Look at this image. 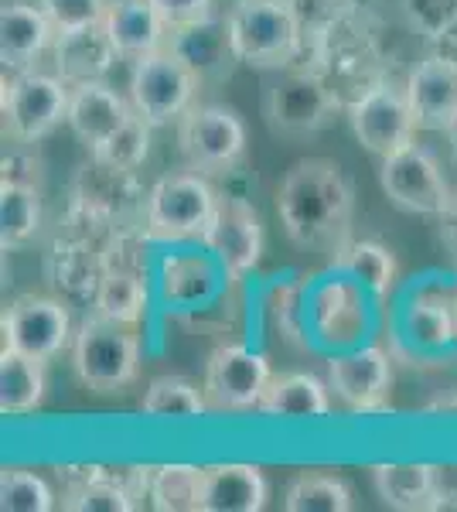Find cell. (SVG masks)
<instances>
[{
    "label": "cell",
    "instance_id": "cell-11",
    "mask_svg": "<svg viewBox=\"0 0 457 512\" xmlns=\"http://www.w3.org/2000/svg\"><path fill=\"white\" fill-rule=\"evenodd\" d=\"M273 379L270 359L249 345L226 342L212 349L205 362L202 390L209 400V410L222 414H243V410H260V400Z\"/></svg>",
    "mask_w": 457,
    "mask_h": 512
},
{
    "label": "cell",
    "instance_id": "cell-22",
    "mask_svg": "<svg viewBox=\"0 0 457 512\" xmlns=\"http://www.w3.org/2000/svg\"><path fill=\"white\" fill-rule=\"evenodd\" d=\"M372 485L379 499L396 512H437L440 492V472L423 461H393V465L372 468Z\"/></svg>",
    "mask_w": 457,
    "mask_h": 512
},
{
    "label": "cell",
    "instance_id": "cell-33",
    "mask_svg": "<svg viewBox=\"0 0 457 512\" xmlns=\"http://www.w3.org/2000/svg\"><path fill=\"white\" fill-rule=\"evenodd\" d=\"M284 4L290 7V14L297 18V28L304 35V65H314V55L324 45V38L359 11L355 0H284Z\"/></svg>",
    "mask_w": 457,
    "mask_h": 512
},
{
    "label": "cell",
    "instance_id": "cell-12",
    "mask_svg": "<svg viewBox=\"0 0 457 512\" xmlns=\"http://www.w3.org/2000/svg\"><path fill=\"white\" fill-rule=\"evenodd\" d=\"M7 349L35 355L41 362H52L65 345H72V315L58 297L48 294H21L0 315Z\"/></svg>",
    "mask_w": 457,
    "mask_h": 512
},
{
    "label": "cell",
    "instance_id": "cell-20",
    "mask_svg": "<svg viewBox=\"0 0 457 512\" xmlns=\"http://www.w3.org/2000/svg\"><path fill=\"white\" fill-rule=\"evenodd\" d=\"M116 62H120V52H116V45H113V38L103 21L55 35L52 65L69 86H76V82L106 79Z\"/></svg>",
    "mask_w": 457,
    "mask_h": 512
},
{
    "label": "cell",
    "instance_id": "cell-7",
    "mask_svg": "<svg viewBox=\"0 0 457 512\" xmlns=\"http://www.w3.org/2000/svg\"><path fill=\"white\" fill-rule=\"evenodd\" d=\"M352 134L359 137V144L376 158H389V154L403 151V147L417 144V117H413L410 96L406 86L393 79H379L369 89H362L359 96L348 99L345 106Z\"/></svg>",
    "mask_w": 457,
    "mask_h": 512
},
{
    "label": "cell",
    "instance_id": "cell-40",
    "mask_svg": "<svg viewBox=\"0 0 457 512\" xmlns=\"http://www.w3.org/2000/svg\"><path fill=\"white\" fill-rule=\"evenodd\" d=\"M151 4L161 11V18L171 31V28H178V24H188V21L202 18V14H209L215 0H151Z\"/></svg>",
    "mask_w": 457,
    "mask_h": 512
},
{
    "label": "cell",
    "instance_id": "cell-17",
    "mask_svg": "<svg viewBox=\"0 0 457 512\" xmlns=\"http://www.w3.org/2000/svg\"><path fill=\"white\" fill-rule=\"evenodd\" d=\"M134 202H144L134 185V171H116L96 158L79 168L72 185V216L82 226H110L113 219H123Z\"/></svg>",
    "mask_w": 457,
    "mask_h": 512
},
{
    "label": "cell",
    "instance_id": "cell-37",
    "mask_svg": "<svg viewBox=\"0 0 457 512\" xmlns=\"http://www.w3.org/2000/svg\"><path fill=\"white\" fill-rule=\"evenodd\" d=\"M406 24L427 41H444L457 35V0H400Z\"/></svg>",
    "mask_w": 457,
    "mask_h": 512
},
{
    "label": "cell",
    "instance_id": "cell-1",
    "mask_svg": "<svg viewBox=\"0 0 457 512\" xmlns=\"http://www.w3.org/2000/svg\"><path fill=\"white\" fill-rule=\"evenodd\" d=\"M355 212V188L342 164L331 158H304L290 164L277 188V216L284 233L304 250L335 253L348 239Z\"/></svg>",
    "mask_w": 457,
    "mask_h": 512
},
{
    "label": "cell",
    "instance_id": "cell-27",
    "mask_svg": "<svg viewBox=\"0 0 457 512\" xmlns=\"http://www.w3.org/2000/svg\"><path fill=\"white\" fill-rule=\"evenodd\" d=\"M137 492L127 475H110L106 468H82L62 489V509L69 512H130L137 506Z\"/></svg>",
    "mask_w": 457,
    "mask_h": 512
},
{
    "label": "cell",
    "instance_id": "cell-38",
    "mask_svg": "<svg viewBox=\"0 0 457 512\" xmlns=\"http://www.w3.org/2000/svg\"><path fill=\"white\" fill-rule=\"evenodd\" d=\"M209 287L212 274L202 256H174L164 267V294H168V301H198L202 294H209Z\"/></svg>",
    "mask_w": 457,
    "mask_h": 512
},
{
    "label": "cell",
    "instance_id": "cell-3",
    "mask_svg": "<svg viewBox=\"0 0 457 512\" xmlns=\"http://www.w3.org/2000/svg\"><path fill=\"white\" fill-rule=\"evenodd\" d=\"M72 369L93 393H120L140 376V338L134 325L86 318L72 338Z\"/></svg>",
    "mask_w": 457,
    "mask_h": 512
},
{
    "label": "cell",
    "instance_id": "cell-43",
    "mask_svg": "<svg viewBox=\"0 0 457 512\" xmlns=\"http://www.w3.org/2000/svg\"><path fill=\"white\" fill-rule=\"evenodd\" d=\"M447 140H451V154H454V161H457V123L451 130H447Z\"/></svg>",
    "mask_w": 457,
    "mask_h": 512
},
{
    "label": "cell",
    "instance_id": "cell-42",
    "mask_svg": "<svg viewBox=\"0 0 457 512\" xmlns=\"http://www.w3.org/2000/svg\"><path fill=\"white\" fill-rule=\"evenodd\" d=\"M451 509H457V489H447V485H444L440 502H437V512H451Z\"/></svg>",
    "mask_w": 457,
    "mask_h": 512
},
{
    "label": "cell",
    "instance_id": "cell-16",
    "mask_svg": "<svg viewBox=\"0 0 457 512\" xmlns=\"http://www.w3.org/2000/svg\"><path fill=\"white\" fill-rule=\"evenodd\" d=\"M324 379L342 407L355 414H376V410H386L389 393H393V359L376 345L355 349L335 355Z\"/></svg>",
    "mask_w": 457,
    "mask_h": 512
},
{
    "label": "cell",
    "instance_id": "cell-32",
    "mask_svg": "<svg viewBox=\"0 0 457 512\" xmlns=\"http://www.w3.org/2000/svg\"><path fill=\"white\" fill-rule=\"evenodd\" d=\"M406 332L423 349H440L457 338V308L444 294H420L406 308Z\"/></svg>",
    "mask_w": 457,
    "mask_h": 512
},
{
    "label": "cell",
    "instance_id": "cell-39",
    "mask_svg": "<svg viewBox=\"0 0 457 512\" xmlns=\"http://www.w3.org/2000/svg\"><path fill=\"white\" fill-rule=\"evenodd\" d=\"M38 4L48 14V21L55 24L58 35H62V31H76L86 28V24L103 21L110 0H38Z\"/></svg>",
    "mask_w": 457,
    "mask_h": 512
},
{
    "label": "cell",
    "instance_id": "cell-8",
    "mask_svg": "<svg viewBox=\"0 0 457 512\" xmlns=\"http://www.w3.org/2000/svg\"><path fill=\"white\" fill-rule=\"evenodd\" d=\"M127 89L137 117H144L151 127H164L171 120H181L195 106V93L202 89V82L164 45L151 55L134 59Z\"/></svg>",
    "mask_w": 457,
    "mask_h": 512
},
{
    "label": "cell",
    "instance_id": "cell-15",
    "mask_svg": "<svg viewBox=\"0 0 457 512\" xmlns=\"http://www.w3.org/2000/svg\"><path fill=\"white\" fill-rule=\"evenodd\" d=\"M202 243L226 267V274L243 277L263 256V222L246 198L219 195V205H215V216L205 229Z\"/></svg>",
    "mask_w": 457,
    "mask_h": 512
},
{
    "label": "cell",
    "instance_id": "cell-34",
    "mask_svg": "<svg viewBox=\"0 0 457 512\" xmlns=\"http://www.w3.org/2000/svg\"><path fill=\"white\" fill-rule=\"evenodd\" d=\"M202 495V468L191 465H161L151 468L147 499L157 512H198Z\"/></svg>",
    "mask_w": 457,
    "mask_h": 512
},
{
    "label": "cell",
    "instance_id": "cell-13",
    "mask_svg": "<svg viewBox=\"0 0 457 512\" xmlns=\"http://www.w3.org/2000/svg\"><path fill=\"white\" fill-rule=\"evenodd\" d=\"M168 48L188 65V72L202 86H222L226 79H232L236 65H243L236 55V45H232L229 18H222L215 11L171 28Z\"/></svg>",
    "mask_w": 457,
    "mask_h": 512
},
{
    "label": "cell",
    "instance_id": "cell-36",
    "mask_svg": "<svg viewBox=\"0 0 457 512\" xmlns=\"http://www.w3.org/2000/svg\"><path fill=\"white\" fill-rule=\"evenodd\" d=\"M147 154H151V123H147L144 117H130L127 127H120L116 134L106 140L103 147H96L89 158L110 164V168L116 171H134L147 161Z\"/></svg>",
    "mask_w": 457,
    "mask_h": 512
},
{
    "label": "cell",
    "instance_id": "cell-10",
    "mask_svg": "<svg viewBox=\"0 0 457 512\" xmlns=\"http://www.w3.org/2000/svg\"><path fill=\"white\" fill-rule=\"evenodd\" d=\"M379 185L396 209L413 212V216L440 219L454 198V188L447 181L444 168H440V161L423 144H410L403 151L382 158Z\"/></svg>",
    "mask_w": 457,
    "mask_h": 512
},
{
    "label": "cell",
    "instance_id": "cell-14",
    "mask_svg": "<svg viewBox=\"0 0 457 512\" xmlns=\"http://www.w3.org/2000/svg\"><path fill=\"white\" fill-rule=\"evenodd\" d=\"M403 86L420 130L447 134L457 123V52H451L444 41L437 52L423 55L413 65Z\"/></svg>",
    "mask_w": 457,
    "mask_h": 512
},
{
    "label": "cell",
    "instance_id": "cell-9",
    "mask_svg": "<svg viewBox=\"0 0 457 512\" xmlns=\"http://www.w3.org/2000/svg\"><path fill=\"white\" fill-rule=\"evenodd\" d=\"M178 151L202 175H226L246 151V123L219 103L191 106L178 120Z\"/></svg>",
    "mask_w": 457,
    "mask_h": 512
},
{
    "label": "cell",
    "instance_id": "cell-24",
    "mask_svg": "<svg viewBox=\"0 0 457 512\" xmlns=\"http://www.w3.org/2000/svg\"><path fill=\"white\" fill-rule=\"evenodd\" d=\"M93 315L120 321V325H140L147 311V284L140 267L127 260H116L113 250H106V270L93 294Z\"/></svg>",
    "mask_w": 457,
    "mask_h": 512
},
{
    "label": "cell",
    "instance_id": "cell-23",
    "mask_svg": "<svg viewBox=\"0 0 457 512\" xmlns=\"http://www.w3.org/2000/svg\"><path fill=\"white\" fill-rule=\"evenodd\" d=\"M120 59H140L168 45V24L151 0H110L103 14Z\"/></svg>",
    "mask_w": 457,
    "mask_h": 512
},
{
    "label": "cell",
    "instance_id": "cell-30",
    "mask_svg": "<svg viewBox=\"0 0 457 512\" xmlns=\"http://www.w3.org/2000/svg\"><path fill=\"white\" fill-rule=\"evenodd\" d=\"M140 410L147 417H205L209 414V400H205V390L195 386L185 376H154L144 390V400H140Z\"/></svg>",
    "mask_w": 457,
    "mask_h": 512
},
{
    "label": "cell",
    "instance_id": "cell-28",
    "mask_svg": "<svg viewBox=\"0 0 457 512\" xmlns=\"http://www.w3.org/2000/svg\"><path fill=\"white\" fill-rule=\"evenodd\" d=\"M331 256H335V267L369 294L386 297L396 287V256L376 239H345Z\"/></svg>",
    "mask_w": 457,
    "mask_h": 512
},
{
    "label": "cell",
    "instance_id": "cell-19",
    "mask_svg": "<svg viewBox=\"0 0 457 512\" xmlns=\"http://www.w3.org/2000/svg\"><path fill=\"white\" fill-rule=\"evenodd\" d=\"M55 24L35 0H4L0 7V62L4 72L35 69V62L55 45Z\"/></svg>",
    "mask_w": 457,
    "mask_h": 512
},
{
    "label": "cell",
    "instance_id": "cell-2",
    "mask_svg": "<svg viewBox=\"0 0 457 512\" xmlns=\"http://www.w3.org/2000/svg\"><path fill=\"white\" fill-rule=\"evenodd\" d=\"M226 18L243 65H253V69L304 65V35L284 0H236Z\"/></svg>",
    "mask_w": 457,
    "mask_h": 512
},
{
    "label": "cell",
    "instance_id": "cell-26",
    "mask_svg": "<svg viewBox=\"0 0 457 512\" xmlns=\"http://www.w3.org/2000/svg\"><path fill=\"white\" fill-rule=\"evenodd\" d=\"M45 362L18 349H0V410L4 417H21L45 400Z\"/></svg>",
    "mask_w": 457,
    "mask_h": 512
},
{
    "label": "cell",
    "instance_id": "cell-21",
    "mask_svg": "<svg viewBox=\"0 0 457 512\" xmlns=\"http://www.w3.org/2000/svg\"><path fill=\"white\" fill-rule=\"evenodd\" d=\"M270 499V482L263 468L229 461L202 468L198 512H260Z\"/></svg>",
    "mask_w": 457,
    "mask_h": 512
},
{
    "label": "cell",
    "instance_id": "cell-25",
    "mask_svg": "<svg viewBox=\"0 0 457 512\" xmlns=\"http://www.w3.org/2000/svg\"><path fill=\"white\" fill-rule=\"evenodd\" d=\"M267 417L280 420H311L331 414V386L328 379L314 373H280L270 379L267 393L260 400Z\"/></svg>",
    "mask_w": 457,
    "mask_h": 512
},
{
    "label": "cell",
    "instance_id": "cell-29",
    "mask_svg": "<svg viewBox=\"0 0 457 512\" xmlns=\"http://www.w3.org/2000/svg\"><path fill=\"white\" fill-rule=\"evenodd\" d=\"M41 229V192L35 181L0 178V246L18 250Z\"/></svg>",
    "mask_w": 457,
    "mask_h": 512
},
{
    "label": "cell",
    "instance_id": "cell-6",
    "mask_svg": "<svg viewBox=\"0 0 457 512\" xmlns=\"http://www.w3.org/2000/svg\"><path fill=\"white\" fill-rule=\"evenodd\" d=\"M345 110V96L331 86V79L311 65L284 69L263 96L267 123L280 134H318Z\"/></svg>",
    "mask_w": 457,
    "mask_h": 512
},
{
    "label": "cell",
    "instance_id": "cell-5",
    "mask_svg": "<svg viewBox=\"0 0 457 512\" xmlns=\"http://www.w3.org/2000/svg\"><path fill=\"white\" fill-rule=\"evenodd\" d=\"M69 96L72 86L58 72H11V79H4V96H0L7 140L28 147L55 134L69 117Z\"/></svg>",
    "mask_w": 457,
    "mask_h": 512
},
{
    "label": "cell",
    "instance_id": "cell-31",
    "mask_svg": "<svg viewBox=\"0 0 457 512\" xmlns=\"http://www.w3.org/2000/svg\"><path fill=\"white\" fill-rule=\"evenodd\" d=\"M355 506V495L345 478L338 475H297L284 492L287 512H348Z\"/></svg>",
    "mask_w": 457,
    "mask_h": 512
},
{
    "label": "cell",
    "instance_id": "cell-35",
    "mask_svg": "<svg viewBox=\"0 0 457 512\" xmlns=\"http://www.w3.org/2000/svg\"><path fill=\"white\" fill-rule=\"evenodd\" d=\"M58 495L41 475L28 468H4L0 475V509L4 512H52Z\"/></svg>",
    "mask_w": 457,
    "mask_h": 512
},
{
    "label": "cell",
    "instance_id": "cell-41",
    "mask_svg": "<svg viewBox=\"0 0 457 512\" xmlns=\"http://www.w3.org/2000/svg\"><path fill=\"white\" fill-rule=\"evenodd\" d=\"M440 239H444L447 253H451V260L457 263V192L451 198V205L444 209V216H440Z\"/></svg>",
    "mask_w": 457,
    "mask_h": 512
},
{
    "label": "cell",
    "instance_id": "cell-18",
    "mask_svg": "<svg viewBox=\"0 0 457 512\" xmlns=\"http://www.w3.org/2000/svg\"><path fill=\"white\" fill-rule=\"evenodd\" d=\"M130 117H134L130 96H120L106 79L76 82V86H72L65 127L76 134V140L89 154H93L96 147H103L120 127H127Z\"/></svg>",
    "mask_w": 457,
    "mask_h": 512
},
{
    "label": "cell",
    "instance_id": "cell-4",
    "mask_svg": "<svg viewBox=\"0 0 457 512\" xmlns=\"http://www.w3.org/2000/svg\"><path fill=\"white\" fill-rule=\"evenodd\" d=\"M215 205H219V192L202 171L191 168L157 178L151 192L144 195V236L168 239V243H178V239L202 243Z\"/></svg>",
    "mask_w": 457,
    "mask_h": 512
}]
</instances>
